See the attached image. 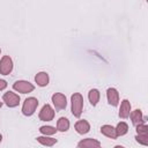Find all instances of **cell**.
Wrapping results in <instances>:
<instances>
[{
  "label": "cell",
  "mask_w": 148,
  "mask_h": 148,
  "mask_svg": "<svg viewBox=\"0 0 148 148\" xmlns=\"http://www.w3.org/2000/svg\"><path fill=\"white\" fill-rule=\"evenodd\" d=\"M1 106H2V103H1V102H0V108H1Z\"/></svg>",
  "instance_id": "603a6c76"
},
{
  "label": "cell",
  "mask_w": 148,
  "mask_h": 148,
  "mask_svg": "<svg viewBox=\"0 0 148 148\" xmlns=\"http://www.w3.org/2000/svg\"><path fill=\"white\" fill-rule=\"evenodd\" d=\"M99 97H101V95H99V91H98L97 89H91V90H89V92H88V98H89V102H90V104H91L92 106L97 105V103H98V101H99Z\"/></svg>",
  "instance_id": "9a60e30c"
},
{
  "label": "cell",
  "mask_w": 148,
  "mask_h": 148,
  "mask_svg": "<svg viewBox=\"0 0 148 148\" xmlns=\"http://www.w3.org/2000/svg\"><path fill=\"white\" fill-rule=\"evenodd\" d=\"M37 141H38L40 145L46 146V147H52L53 145L57 143V139L49 138L47 135H45V136H38V138H37Z\"/></svg>",
  "instance_id": "e0dca14e"
},
{
  "label": "cell",
  "mask_w": 148,
  "mask_h": 148,
  "mask_svg": "<svg viewBox=\"0 0 148 148\" xmlns=\"http://www.w3.org/2000/svg\"><path fill=\"white\" fill-rule=\"evenodd\" d=\"M130 116H131L132 124H133L134 126H136V125H139V124H141V123H145V120H143V116H142V112H141V110H139V109H136V110L132 111V112L130 113Z\"/></svg>",
  "instance_id": "8fae6325"
},
{
  "label": "cell",
  "mask_w": 148,
  "mask_h": 148,
  "mask_svg": "<svg viewBox=\"0 0 148 148\" xmlns=\"http://www.w3.org/2000/svg\"><path fill=\"white\" fill-rule=\"evenodd\" d=\"M38 106V101L35 97H29L24 101L22 106V113L24 116H32Z\"/></svg>",
  "instance_id": "7a4b0ae2"
},
{
  "label": "cell",
  "mask_w": 148,
  "mask_h": 148,
  "mask_svg": "<svg viewBox=\"0 0 148 148\" xmlns=\"http://www.w3.org/2000/svg\"><path fill=\"white\" fill-rule=\"evenodd\" d=\"M53 118H54V110L50 104H45L39 112V119L42 121H51Z\"/></svg>",
  "instance_id": "52a82bcc"
},
{
  "label": "cell",
  "mask_w": 148,
  "mask_h": 148,
  "mask_svg": "<svg viewBox=\"0 0 148 148\" xmlns=\"http://www.w3.org/2000/svg\"><path fill=\"white\" fill-rule=\"evenodd\" d=\"M13 89L21 92V94H28V92H31L34 91L35 87L32 83L28 82V81H23V80H20V81H16L14 84H13Z\"/></svg>",
  "instance_id": "3957f363"
},
{
  "label": "cell",
  "mask_w": 148,
  "mask_h": 148,
  "mask_svg": "<svg viewBox=\"0 0 148 148\" xmlns=\"http://www.w3.org/2000/svg\"><path fill=\"white\" fill-rule=\"evenodd\" d=\"M69 128V120L65 117L59 118V120L57 121V131L59 132H66Z\"/></svg>",
  "instance_id": "2e32d148"
},
{
  "label": "cell",
  "mask_w": 148,
  "mask_h": 148,
  "mask_svg": "<svg viewBox=\"0 0 148 148\" xmlns=\"http://www.w3.org/2000/svg\"><path fill=\"white\" fill-rule=\"evenodd\" d=\"M13 71V60L9 56H3L0 60V74L8 75Z\"/></svg>",
  "instance_id": "5b68a950"
},
{
  "label": "cell",
  "mask_w": 148,
  "mask_h": 148,
  "mask_svg": "<svg viewBox=\"0 0 148 148\" xmlns=\"http://www.w3.org/2000/svg\"><path fill=\"white\" fill-rule=\"evenodd\" d=\"M75 130H76V132L79 134H86V133L89 132L90 125H89V123L87 120L82 119V120H79V121L75 123Z\"/></svg>",
  "instance_id": "30bf717a"
},
{
  "label": "cell",
  "mask_w": 148,
  "mask_h": 148,
  "mask_svg": "<svg viewBox=\"0 0 148 148\" xmlns=\"http://www.w3.org/2000/svg\"><path fill=\"white\" fill-rule=\"evenodd\" d=\"M1 140H2V135L0 134V142H1Z\"/></svg>",
  "instance_id": "7402d4cb"
},
{
  "label": "cell",
  "mask_w": 148,
  "mask_h": 148,
  "mask_svg": "<svg viewBox=\"0 0 148 148\" xmlns=\"http://www.w3.org/2000/svg\"><path fill=\"white\" fill-rule=\"evenodd\" d=\"M52 103L57 110H64L66 109V105H67L66 96L61 92H56L52 95Z\"/></svg>",
  "instance_id": "8992f818"
},
{
  "label": "cell",
  "mask_w": 148,
  "mask_h": 148,
  "mask_svg": "<svg viewBox=\"0 0 148 148\" xmlns=\"http://www.w3.org/2000/svg\"><path fill=\"white\" fill-rule=\"evenodd\" d=\"M71 102H72V113L74 117L79 118L82 113V109H83V97L80 92H74L71 97Z\"/></svg>",
  "instance_id": "6da1fadb"
},
{
  "label": "cell",
  "mask_w": 148,
  "mask_h": 148,
  "mask_svg": "<svg viewBox=\"0 0 148 148\" xmlns=\"http://www.w3.org/2000/svg\"><path fill=\"white\" fill-rule=\"evenodd\" d=\"M106 97H108V102L110 105L112 106H117L119 103V92L117 91V89L114 88H109L106 90Z\"/></svg>",
  "instance_id": "ba28073f"
},
{
  "label": "cell",
  "mask_w": 148,
  "mask_h": 148,
  "mask_svg": "<svg viewBox=\"0 0 148 148\" xmlns=\"http://www.w3.org/2000/svg\"><path fill=\"white\" fill-rule=\"evenodd\" d=\"M130 113H131V103L128 99H124L120 104L119 117L123 119H126L127 117H130Z\"/></svg>",
  "instance_id": "9c48e42d"
},
{
  "label": "cell",
  "mask_w": 148,
  "mask_h": 148,
  "mask_svg": "<svg viewBox=\"0 0 148 148\" xmlns=\"http://www.w3.org/2000/svg\"><path fill=\"white\" fill-rule=\"evenodd\" d=\"M0 52H1V50H0Z\"/></svg>",
  "instance_id": "cb8c5ba5"
},
{
  "label": "cell",
  "mask_w": 148,
  "mask_h": 148,
  "mask_svg": "<svg viewBox=\"0 0 148 148\" xmlns=\"http://www.w3.org/2000/svg\"><path fill=\"white\" fill-rule=\"evenodd\" d=\"M6 87H7V82H6L5 80L0 79V90H3V89H6Z\"/></svg>",
  "instance_id": "44dd1931"
},
{
  "label": "cell",
  "mask_w": 148,
  "mask_h": 148,
  "mask_svg": "<svg viewBox=\"0 0 148 148\" xmlns=\"http://www.w3.org/2000/svg\"><path fill=\"white\" fill-rule=\"evenodd\" d=\"M39 132L44 135H53L57 132V130L56 127H52V126H42L39 127Z\"/></svg>",
  "instance_id": "d6986e66"
},
{
  "label": "cell",
  "mask_w": 148,
  "mask_h": 148,
  "mask_svg": "<svg viewBox=\"0 0 148 148\" xmlns=\"http://www.w3.org/2000/svg\"><path fill=\"white\" fill-rule=\"evenodd\" d=\"M35 81L39 87H45L49 84V75L45 72H39L35 76Z\"/></svg>",
  "instance_id": "4fadbf2b"
},
{
  "label": "cell",
  "mask_w": 148,
  "mask_h": 148,
  "mask_svg": "<svg viewBox=\"0 0 148 148\" xmlns=\"http://www.w3.org/2000/svg\"><path fill=\"white\" fill-rule=\"evenodd\" d=\"M77 147H83V148H94V147H101V142L95 140V139H91V138H88V139H84L82 141H80L77 143Z\"/></svg>",
  "instance_id": "7c38bea8"
},
{
  "label": "cell",
  "mask_w": 148,
  "mask_h": 148,
  "mask_svg": "<svg viewBox=\"0 0 148 148\" xmlns=\"http://www.w3.org/2000/svg\"><path fill=\"white\" fill-rule=\"evenodd\" d=\"M2 99H3L5 104L7 106H9V108H15V106H17L20 104V96L16 95L13 91L5 92L3 96H2Z\"/></svg>",
  "instance_id": "277c9868"
},
{
  "label": "cell",
  "mask_w": 148,
  "mask_h": 148,
  "mask_svg": "<svg viewBox=\"0 0 148 148\" xmlns=\"http://www.w3.org/2000/svg\"><path fill=\"white\" fill-rule=\"evenodd\" d=\"M114 130H116L117 136H121V135H125L128 132V125L125 121H120V123H118V125Z\"/></svg>",
  "instance_id": "ac0fdd59"
},
{
  "label": "cell",
  "mask_w": 148,
  "mask_h": 148,
  "mask_svg": "<svg viewBox=\"0 0 148 148\" xmlns=\"http://www.w3.org/2000/svg\"><path fill=\"white\" fill-rule=\"evenodd\" d=\"M135 139H136V141L139 143H141L143 146H148V135H139L138 134L135 136Z\"/></svg>",
  "instance_id": "ffe728a7"
},
{
  "label": "cell",
  "mask_w": 148,
  "mask_h": 148,
  "mask_svg": "<svg viewBox=\"0 0 148 148\" xmlns=\"http://www.w3.org/2000/svg\"><path fill=\"white\" fill-rule=\"evenodd\" d=\"M101 133L104 134L105 136L110 138V139H117V134H116V130L114 127H112L111 125H103L101 127Z\"/></svg>",
  "instance_id": "5bb4252c"
}]
</instances>
